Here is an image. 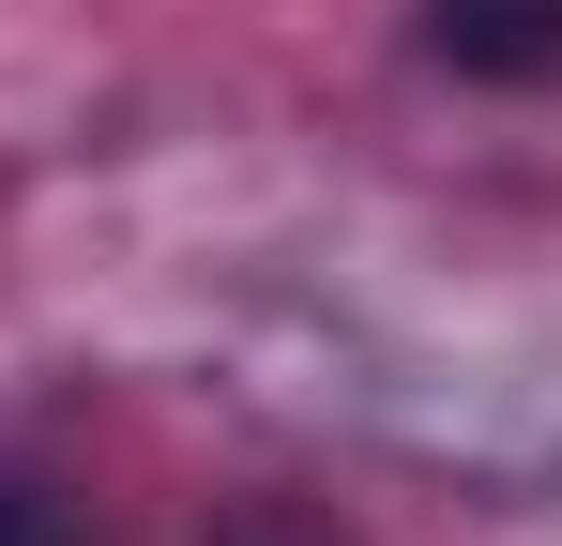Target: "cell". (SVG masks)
Listing matches in <instances>:
<instances>
[{
  "label": "cell",
  "mask_w": 562,
  "mask_h": 546,
  "mask_svg": "<svg viewBox=\"0 0 562 546\" xmlns=\"http://www.w3.org/2000/svg\"><path fill=\"white\" fill-rule=\"evenodd\" d=\"M426 61L471 91H562V0H411Z\"/></svg>",
  "instance_id": "1"
},
{
  "label": "cell",
  "mask_w": 562,
  "mask_h": 546,
  "mask_svg": "<svg viewBox=\"0 0 562 546\" xmlns=\"http://www.w3.org/2000/svg\"><path fill=\"white\" fill-rule=\"evenodd\" d=\"M0 546H92V516H77L46 470H0Z\"/></svg>",
  "instance_id": "2"
},
{
  "label": "cell",
  "mask_w": 562,
  "mask_h": 546,
  "mask_svg": "<svg viewBox=\"0 0 562 546\" xmlns=\"http://www.w3.org/2000/svg\"><path fill=\"white\" fill-rule=\"evenodd\" d=\"M213 546H350V532H319V516H289V501H244Z\"/></svg>",
  "instance_id": "3"
}]
</instances>
